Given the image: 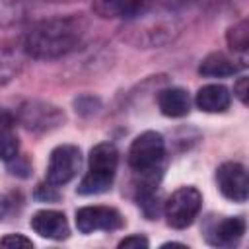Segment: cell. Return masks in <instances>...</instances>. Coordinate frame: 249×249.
<instances>
[{"label":"cell","mask_w":249,"mask_h":249,"mask_svg":"<svg viewBox=\"0 0 249 249\" xmlns=\"http://www.w3.org/2000/svg\"><path fill=\"white\" fill-rule=\"evenodd\" d=\"M245 233V220L241 216H228L206 230V241L214 247H233Z\"/></svg>","instance_id":"obj_10"},{"label":"cell","mask_w":249,"mask_h":249,"mask_svg":"<svg viewBox=\"0 0 249 249\" xmlns=\"http://www.w3.org/2000/svg\"><path fill=\"white\" fill-rule=\"evenodd\" d=\"M25 49L23 43H0V86L10 84L19 76L25 64Z\"/></svg>","instance_id":"obj_12"},{"label":"cell","mask_w":249,"mask_h":249,"mask_svg":"<svg viewBox=\"0 0 249 249\" xmlns=\"http://www.w3.org/2000/svg\"><path fill=\"white\" fill-rule=\"evenodd\" d=\"M161 247H185L183 243H175V241H171V243H163Z\"/></svg>","instance_id":"obj_26"},{"label":"cell","mask_w":249,"mask_h":249,"mask_svg":"<svg viewBox=\"0 0 249 249\" xmlns=\"http://www.w3.org/2000/svg\"><path fill=\"white\" fill-rule=\"evenodd\" d=\"M228 45L231 47V51H237V53L247 51L249 47V21L247 19H241L239 23L228 29Z\"/></svg>","instance_id":"obj_18"},{"label":"cell","mask_w":249,"mask_h":249,"mask_svg":"<svg viewBox=\"0 0 249 249\" xmlns=\"http://www.w3.org/2000/svg\"><path fill=\"white\" fill-rule=\"evenodd\" d=\"M76 226L82 233L115 231L124 226V218L113 206H84L76 210Z\"/></svg>","instance_id":"obj_8"},{"label":"cell","mask_w":249,"mask_h":249,"mask_svg":"<svg viewBox=\"0 0 249 249\" xmlns=\"http://www.w3.org/2000/svg\"><path fill=\"white\" fill-rule=\"evenodd\" d=\"M18 121L31 132H51L64 123V113L56 105L41 99H29L21 103Z\"/></svg>","instance_id":"obj_6"},{"label":"cell","mask_w":249,"mask_h":249,"mask_svg":"<svg viewBox=\"0 0 249 249\" xmlns=\"http://www.w3.org/2000/svg\"><path fill=\"white\" fill-rule=\"evenodd\" d=\"M8 165H10L12 173H14V175H19V177H27V175H29V171H31V167H29L27 160H25V158H21V156H16L14 160H10V161H8Z\"/></svg>","instance_id":"obj_22"},{"label":"cell","mask_w":249,"mask_h":249,"mask_svg":"<svg viewBox=\"0 0 249 249\" xmlns=\"http://www.w3.org/2000/svg\"><path fill=\"white\" fill-rule=\"evenodd\" d=\"M35 198H39V200H47V202H54V200H58L60 198V195H58V191H56V185H53V183H39L37 185V189H35Z\"/></svg>","instance_id":"obj_20"},{"label":"cell","mask_w":249,"mask_h":249,"mask_svg":"<svg viewBox=\"0 0 249 249\" xmlns=\"http://www.w3.org/2000/svg\"><path fill=\"white\" fill-rule=\"evenodd\" d=\"M31 228L37 235L47 237V239H56V241L66 239L68 233H70L66 216L62 212L51 210V208L35 212L33 218H31Z\"/></svg>","instance_id":"obj_11"},{"label":"cell","mask_w":249,"mask_h":249,"mask_svg":"<svg viewBox=\"0 0 249 249\" xmlns=\"http://www.w3.org/2000/svg\"><path fill=\"white\" fill-rule=\"evenodd\" d=\"M195 103L204 113H224L231 103V95H230V89L226 86L208 84L196 91Z\"/></svg>","instance_id":"obj_13"},{"label":"cell","mask_w":249,"mask_h":249,"mask_svg":"<svg viewBox=\"0 0 249 249\" xmlns=\"http://www.w3.org/2000/svg\"><path fill=\"white\" fill-rule=\"evenodd\" d=\"M74 107L82 115H91V113H95L99 109V99L93 97V95H82V97H78L74 101Z\"/></svg>","instance_id":"obj_19"},{"label":"cell","mask_w":249,"mask_h":249,"mask_svg":"<svg viewBox=\"0 0 249 249\" xmlns=\"http://www.w3.org/2000/svg\"><path fill=\"white\" fill-rule=\"evenodd\" d=\"M241 70L239 64H235V60H231L230 56H226L224 53H210L208 56L202 58L198 72L202 76H210V78H226V76H233Z\"/></svg>","instance_id":"obj_17"},{"label":"cell","mask_w":249,"mask_h":249,"mask_svg":"<svg viewBox=\"0 0 249 249\" xmlns=\"http://www.w3.org/2000/svg\"><path fill=\"white\" fill-rule=\"evenodd\" d=\"M158 107L165 117H185L191 111V97L183 88H167L160 91Z\"/></svg>","instance_id":"obj_14"},{"label":"cell","mask_w":249,"mask_h":249,"mask_svg":"<svg viewBox=\"0 0 249 249\" xmlns=\"http://www.w3.org/2000/svg\"><path fill=\"white\" fill-rule=\"evenodd\" d=\"M216 183L220 193L233 200V202H245L249 193V179L247 169L239 161H224L216 169Z\"/></svg>","instance_id":"obj_9"},{"label":"cell","mask_w":249,"mask_h":249,"mask_svg":"<svg viewBox=\"0 0 249 249\" xmlns=\"http://www.w3.org/2000/svg\"><path fill=\"white\" fill-rule=\"evenodd\" d=\"M80 163H82V156H80V148L72 146V144H60L51 152L49 158V165H47V181L60 187L70 183L78 171H80Z\"/></svg>","instance_id":"obj_7"},{"label":"cell","mask_w":249,"mask_h":249,"mask_svg":"<svg viewBox=\"0 0 249 249\" xmlns=\"http://www.w3.org/2000/svg\"><path fill=\"white\" fill-rule=\"evenodd\" d=\"M19 154V140L16 134V119L10 111L0 109V160L6 163Z\"/></svg>","instance_id":"obj_16"},{"label":"cell","mask_w":249,"mask_h":249,"mask_svg":"<svg viewBox=\"0 0 249 249\" xmlns=\"http://www.w3.org/2000/svg\"><path fill=\"white\" fill-rule=\"evenodd\" d=\"M165 158L163 136L156 130H146L138 134L128 150V165L138 175L161 173V161Z\"/></svg>","instance_id":"obj_4"},{"label":"cell","mask_w":249,"mask_h":249,"mask_svg":"<svg viewBox=\"0 0 249 249\" xmlns=\"http://www.w3.org/2000/svg\"><path fill=\"white\" fill-rule=\"evenodd\" d=\"M0 247H33V241L21 233H8L0 239Z\"/></svg>","instance_id":"obj_21"},{"label":"cell","mask_w":249,"mask_h":249,"mask_svg":"<svg viewBox=\"0 0 249 249\" xmlns=\"http://www.w3.org/2000/svg\"><path fill=\"white\" fill-rule=\"evenodd\" d=\"M148 245H150L148 239H146L144 235H140V233H138V235L123 237V239L119 241V247H121V249H124V247H138V249L142 247V249H144V247H148Z\"/></svg>","instance_id":"obj_24"},{"label":"cell","mask_w":249,"mask_h":249,"mask_svg":"<svg viewBox=\"0 0 249 249\" xmlns=\"http://www.w3.org/2000/svg\"><path fill=\"white\" fill-rule=\"evenodd\" d=\"M8 208H10V200L4 196V195H0V220L6 216V212H8Z\"/></svg>","instance_id":"obj_25"},{"label":"cell","mask_w":249,"mask_h":249,"mask_svg":"<svg viewBox=\"0 0 249 249\" xmlns=\"http://www.w3.org/2000/svg\"><path fill=\"white\" fill-rule=\"evenodd\" d=\"M181 29L179 19L169 12L144 14V10L130 18L123 37L138 47H160L169 43Z\"/></svg>","instance_id":"obj_2"},{"label":"cell","mask_w":249,"mask_h":249,"mask_svg":"<svg viewBox=\"0 0 249 249\" xmlns=\"http://www.w3.org/2000/svg\"><path fill=\"white\" fill-rule=\"evenodd\" d=\"M88 21L82 14L74 16H54L41 19L23 37V49L27 56L53 60L72 53L84 39Z\"/></svg>","instance_id":"obj_1"},{"label":"cell","mask_w":249,"mask_h":249,"mask_svg":"<svg viewBox=\"0 0 249 249\" xmlns=\"http://www.w3.org/2000/svg\"><path fill=\"white\" fill-rule=\"evenodd\" d=\"M233 93L243 105H247V95H249V78L247 76L237 78V82L233 84Z\"/></svg>","instance_id":"obj_23"},{"label":"cell","mask_w":249,"mask_h":249,"mask_svg":"<svg viewBox=\"0 0 249 249\" xmlns=\"http://www.w3.org/2000/svg\"><path fill=\"white\" fill-rule=\"evenodd\" d=\"M150 0H93V10L101 18H132L140 14Z\"/></svg>","instance_id":"obj_15"},{"label":"cell","mask_w":249,"mask_h":249,"mask_svg":"<svg viewBox=\"0 0 249 249\" xmlns=\"http://www.w3.org/2000/svg\"><path fill=\"white\" fill-rule=\"evenodd\" d=\"M202 206V195L195 187H181L177 189L165 202L163 214L171 228L185 230L189 228L195 218L198 216Z\"/></svg>","instance_id":"obj_5"},{"label":"cell","mask_w":249,"mask_h":249,"mask_svg":"<svg viewBox=\"0 0 249 249\" xmlns=\"http://www.w3.org/2000/svg\"><path fill=\"white\" fill-rule=\"evenodd\" d=\"M119 165V152L115 144L101 142L89 152V167L78 185L80 195H99L111 189Z\"/></svg>","instance_id":"obj_3"}]
</instances>
